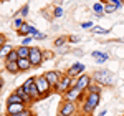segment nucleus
<instances>
[{"label":"nucleus","instance_id":"obj_1","mask_svg":"<svg viewBox=\"0 0 124 116\" xmlns=\"http://www.w3.org/2000/svg\"><path fill=\"white\" fill-rule=\"evenodd\" d=\"M99 101H101V95L99 93H86L85 103H83V108H81L83 109V115L85 116L93 115V111L99 105Z\"/></svg>","mask_w":124,"mask_h":116},{"label":"nucleus","instance_id":"obj_2","mask_svg":"<svg viewBox=\"0 0 124 116\" xmlns=\"http://www.w3.org/2000/svg\"><path fill=\"white\" fill-rule=\"evenodd\" d=\"M93 81L99 83L101 86H111L114 85V75L109 70H98L93 75Z\"/></svg>","mask_w":124,"mask_h":116},{"label":"nucleus","instance_id":"obj_3","mask_svg":"<svg viewBox=\"0 0 124 116\" xmlns=\"http://www.w3.org/2000/svg\"><path fill=\"white\" fill-rule=\"evenodd\" d=\"M22 86H23V90H25V91H27V95L31 98V101H37V99H40V98H41V93H40L38 86H37L35 78H28V80H27Z\"/></svg>","mask_w":124,"mask_h":116},{"label":"nucleus","instance_id":"obj_4","mask_svg":"<svg viewBox=\"0 0 124 116\" xmlns=\"http://www.w3.org/2000/svg\"><path fill=\"white\" fill-rule=\"evenodd\" d=\"M28 60H30V63H31V66H40V65L43 63V60H45L41 48L31 47V48H30V58Z\"/></svg>","mask_w":124,"mask_h":116},{"label":"nucleus","instance_id":"obj_5","mask_svg":"<svg viewBox=\"0 0 124 116\" xmlns=\"http://www.w3.org/2000/svg\"><path fill=\"white\" fill-rule=\"evenodd\" d=\"M83 93H85V91H81L79 88L71 86V88L66 91V93L63 95V101H71V103H76L78 99L83 96Z\"/></svg>","mask_w":124,"mask_h":116},{"label":"nucleus","instance_id":"obj_6","mask_svg":"<svg viewBox=\"0 0 124 116\" xmlns=\"http://www.w3.org/2000/svg\"><path fill=\"white\" fill-rule=\"evenodd\" d=\"M35 81H37V86H38L40 93H41V96H46L48 93L53 90V88H51V85L48 83V80L45 78V75H40V76H37V78H35Z\"/></svg>","mask_w":124,"mask_h":116},{"label":"nucleus","instance_id":"obj_7","mask_svg":"<svg viewBox=\"0 0 124 116\" xmlns=\"http://www.w3.org/2000/svg\"><path fill=\"white\" fill-rule=\"evenodd\" d=\"M71 86H75V80L70 78L68 75H65V76H61V80H60V83H58V86H56V91L61 93V95H65Z\"/></svg>","mask_w":124,"mask_h":116},{"label":"nucleus","instance_id":"obj_8","mask_svg":"<svg viewBox=\"0 0 124 116\" xmlns=\"http://www.w3.org/2000/svg\"><path fill=\"white\" fill-rule=\"evenodd\" d=\"M58 113H61V115L65 116H73L76 113V103H71V101H61V105H60V111Z\"/></svg>","mask_w":124,"mask_h":116},{"label":"nucleus","instance_id":"obj_9","mask_svg":"<svg viewBox=\"0 0 124 116\" xmlns=\"http://www.w3.org/2000/svg\"><path fill=\"white\" fill-rule=\"evenodd\" d=\"M91 81H93V78L89 76V75H86V73H83V75H79V76L75 80V86L79 88L81 91H86Z\"/></svg>","mask_w":124,"mask_h":116},{"label":"nucleus","instance_id":"obj_10","mask_svg":"<svg viewBox=\"0 0 124 116\" xmlns=\"http://www.w3.org/2000/svg\"><path fill=\"white\" fill-rule=\"evenodd\" d=\"M43 75H45V78L48 80V83L51 85V88H55V90H56L58 83H60V80H61V73L56 71V70H50V71L43 73Z\"/></svg>","mask_w":124,"mask_h":116},{"label":"nucleus","instance_id":"obj_11","mask_svg":"<svg viewBox=\"0 0 124 116\" xmlns=\"http://www.w3.org/2000/svg\"><path fill=\"white\" fill-rule=\"evenodd\" d=\"M85 70H86V66L83 65V63H73V65H71V68L66 71V75L70 78H73V80H75V76L83 75V73H85Z\"/></svg>","mask_w":124,"mask_h":116},{"label":"nucleus","instance_id":"obj_12","mask_svg":"<svg viewBox=\"0 0 124 116\" xmlns=\"http://www.w3.org/2000/svg\"><path fill=\"white\" fill-rule=\"evenodd\" d=\"M27 109V105H22V103H12V105H7V116H12V115H18L22 111Z\"/></svg>","mask_w":124,"mask_h":116},{"label":"nucleus","instance_id":"obj_13","mask_svg":"<svg viewBox=\"0 0 124 116\" xmlns=\"http://www.w3.org/2000/svg\"><path fill=\"white\" fill-rule=\"evenodd\" d=\"M93 58H94V61L98 65H101V63H104L109 60V55L104 53V51H93Z\"/></svg>","mask_w":124,"mask_h":116},{"label":"nucleus","instance_id":"obj_14","mask_svg":"<svg viewBox=\"0 0 124 116\" xmlns=\"http://www.w3.org/2000/svg\"><path fill=\"white\" fill-rule=\"evenodd\" d=\"M12 103H22V105H27V101L20 96V95H17L15 91H13L12 95H8V98H7V105H12Z\"/></svg>","mask_w":124,"mask_h":116},{"label":"nucleus","instance_id":"obj_15","mask_svg":"<svg viewBox=\"0 0 124 116\" xmlns=\"http://www.w3.org/2000/svg\"><path fill=\"white\" fill-rule=\"evenodd\" d=\"M93 12L96 13V17H104V3L103 2H94L93 3Z\"/></svg>","mask_w":124,"mask_h":116},{"label":"nucleus","instance_id":"obj_16","mask_svg":"<svg viewBox=\"0 0 124 116\" xmlns=\"http://www.w3.org/2000/svg\"><path fill=\"white\" fill-rule=\"evenodd\" d=\"M101 91H103V86L99 83H96V81H91L88 90H86V93H99V95H101Z\"/></svg>","mask_w":124,"mask_h":116},{"label":"nucleus","instance_id":"obj_17","mask_svg":"<svg viewBox=\"0 0 124 116\" xmlns=\"http://www.w3.org/2000/svg\"><path fill=\"white\" fill-rule=\"evenodd\" d=\"M5 68L8 73H18L20 68H18V63L17 61H5Z\"/></svg>","mask_w":124,"mask_h":116},{"label":"nucleus","instance_id":"obj_18","mask_svg":"<svg viewBox=\"0 0 124 116\" xmlns=\"http://www.w3.org/2000/svg\"><path fill=\"white\" fill-rule=\"evenodd\" d=\"M30 48H31V47H23V45H20L18 48H17L18 57L20 58H30Z\"/></svg>","mask_w":124,"mask_h":116},{"label":"nucleus","instance_id":"obj_19","mask_svg":"<svg viewBox=\"0 0 124 116\" xmlns=\"http://www.w3.org/2000/svg\"><path fill=\"white\" fill-rule=\"evenodd\" d=\"M17 63H18L20 71H27V70H28V68L31 66V63H30V60H28V58H20Z\"/></svg>","mask_w":124,"mask_h":116},{"label":"nucleus","instance_id":"obj_20","mask_svg":"<svg viewBox=\"0 0 124 116\" xmlns=\"http://www.w3.org/2000/svg\"><path fill=\"white\" fill-rule=\"evenodd\" d=\"M30 30H31V25L23 23V25H22V28L17 30V33H18L20 37H28V35H30Z\"/></svg>","mask_w":124,"mask_h":116},{"label":"nucleus","instance_id":"obj_21","mask_svg":"<svg viewBox=\"0 0 124 116\" xmlns=\"http://www.w3.org/2000/svg\"><path fill=\"white\" fill-rule=\"evenodd\" d=\"M15 93H17V95H20V96L23 98V99H25L27 103H31V98H30L28 95H27V91L23 90V86H18L17 90H15Z\"/></svg>","mask_w":124,"mask_h":116},{"label":"nucleus","instance_id":"obj_22","mask_svg":"<svg viewBox=\"0 0 124 116\" xmlns=\"http://www.w3.org/2000/svg\"><path fill=\"white\" fill-rule=\"evenodd\" d=\"M119 8L116 3H111V2H106L104 3V13H113V12H116V10Z\"/></svg>","mask_w":124,"mask_h":116},{"label":"nucleus","instance_id":"obj_23","mask_svg":"<svg viewBox=\"0 0 124 116\" xmlns=\"http://www.w3.org/2000/svg\"><path fill=\"white\" fill-rule=\"evenodd\" d=\"M28 12H30V5H23V7L17 12V17H18V18H25V17L28 15Z\"/></svg>","mask_w":124,"mask_h":116},{"label":"nucleus","instance_id":"obj_24","mask_svg":"<svg viewBox=\"0 0 124 116\" xmlns=\"http://www.w3.org/2000/svg\"><path fill=\"white\" fill-rule=\"evenodd\" d=\"M18 60H20V57H18V53H17L15 48L12 50L8 55H7V58H5V61H18Z\"/></svg>","mask_w":124,"mask_h":116},{"label":"nucleus","instance_id":"obj_25","mask_svg":"<svg viewBox=\"0 0 124 116\" xmlns=\"http://www.w3.org/2000/svg\"><path fill=\"white\" fill-rule=\"evenodd\" d=\"M91 30H93V33H99V35H108L111 28H103V27H99V25H94V27H93Z\"/></svg>","mask_w":124,"mask_h":116},{"label":"nucleus","instance_id":"obj_26","mask_svg":"<svg viewBox=\"0 0 124 116\" xmlns=\"http://www.w3.org/2000/svg\"><path fill=\"white\" fill-rule=\"evenodd\" d=\"M12 50H13V48H12L10 45H7V43H5L3 47H0V57H2V58H7V55H8Z\"/></svg>","mask_w":124,"mask_h":116},{"label":"nucleus","instance_id":"obj_27","mask_svg":"<svg viewBox=\"0 0 124 116\" xmlns=\"http://www.w3.org/2000/svg\"><path fill=\"white\" fill-rule=\"evenodd\" d=\"M66 41H68V37H58V38L55 40V47H63Z\"/></svg>","mask_w":124,"mask_h":116},{"label":"nucleus","instance_id":"obj_28","mask_svg":"<svg viewBox=\"0 0 124 116\" xmlns=\"http://www.w3.org/2000/svg\"><path fill=\"white\" fill-rule=\"evenodd\" d=\"M23 23H25V22H23V18H18V17H17V18L13 20V27H15V30H20Z\"/></svg>","mask_w":124,"mask_h":116},{"label":"nucleus","instance_id":"obj_29","mask_svg":"<svg viewBox=\"0 0 124 116\" xmlns=\"http://www.w3.org/2000/svg\"><path fill=\"white\" fill-rule=\"evenodd\" d=\"M33 41V37L31 35H28V37H23V40H22V45L23 47H30V43Z\"/></svg>","mask_w":124,"mask_h":116},{"label":"nucleus","instance_id":"obj_30","mask_svg":"<svg viewBox=\"0 0 124 116\" xmlns=\"http://www.w3.org/2000/svg\"><path fill=\"white\" fill-rule=\"evenodd\" d=\"M53 15H55L56 18L63 17V10H61V7H55V10H53Z\"/></svg>","mask_w":124,"mask_h":116},{"label":"nucleus","instance_id":"obj_31","mask_svg":"<svg viewBox=\"0 0 124 116\" xmlns=\"http://www.w3.org/2000/svg\"><path fill=\"white\" fill-rule=\"evenodd\" d=\"M94 25H93V22H83L81 23V28H93Z\"/></svg>","mask_w":124,"mask_h":116},{"label":"nucleus","instance_id":"obj_32","mask_svg":"<svg viewBox=\"0 0 124 116\" xmlns=\"http://www.w3.org/2000/svg\"><path fill=\"white\" fill-rule=\"evenodd\" d=\"M12 116H33V115H31L30 109H25V111H22V113H18V115H12Z\"/></svg>","mask_w":124,"mask_h":116},{"label":"nucleus","instance_id":"obj_33","mask_svg":"<svg viewBox=\"0 0 124 116\" xmlns=\"http://www.w3.org/2000/svg\"><path fill=\"white\" fill-rule=\"evenodd\" d=\"M70 41H73V43H76V41H79V37H78V35H70Z\"/></svg>","mask_w":124,"mask_h":116},{"label":"nucleus","instance_id":"obj_34","mask_svg":"<svg viewBox=\"0 0 124 116\" xmlns=\"http://www.w3.org/2000/svg\"><path fill=\"white\" fill-rule=\"evenodd\" d=\"M35 38H37V40H45V38H46V35L40 32V33H38V35H37V37H35Z\"/></svg>","mask_w":124,"mask_h":116},{"label":"nucleus","instance_id":"obj_35","mask_svg":"<svg viewBox=\"0 0 124 116\" xmlns=\"http://www.w3.org/2000/svg\"><path fill=\"white\" fill-rule=\"evenodd\" d=\"M108 2H111V3H116L117 7H121V3H123V0H108Z\"/></svg>","mask_w":124,"mask_h":116},{"label":"nucleus","instance_id":"obj_36","mask_svg":"<svg viewBox=\"0 0 124 116\" xmlns=\"http://www.w3.org/2000/svg\"><path fill=\"white\" fill-rule=\"evenodd\" d=\"M45 55V58H51V51H46V53H43Z\"/></svg>","mask_w":124,"mask_h":116},{"label":"nucleus","instance_id":"obj_37","mask_svg":"<svg viewBox=\"0 0 124 116\" xmlns=\"http://www.w3.org/2000/svg\"><path fill=\"white\" fill-rule=\"evenodd\" d=\"M106 113H108V111L104 109V111H101V113H99V116H106Z\"/></svg>","mask_w":124,"mask_h":116},{"label":"nucleus","instance_id":"obj_38","mask_svg":"<svg viewBox=\"0 0 124 116\" xmlns=\"http://www.w3.org/2000/svg\"><path fill=\"white\" fill-rule=\"evenodd\" d=\"M2 86H3V80L0 78V90H2Z\"/></svg>","mask_w":124,"mask_h":116},{"label":"nucleus","instance_id":"obj_39","mask_svg":"<svg viewBox=\"0 0 124 116\" xmlns=\"http://www.w3.org/2000/svg\"><path fill=\"white\" fill-rule=\"evenodd\" d=\"M56 116H65V115H61V113H58V115Z\"/></svg>","mask_w":124,"mask_h":116},{"label":"nucleus","instance_id":"obj_40","mask_svg":"<svg viewBox=\"0 0 124 116\" xmlns=\"http://www.w3.org/2000/svg\"><path fill=\"white\" fill-rule=\"evenodd\" d=\"M123 3H124V0H123Z\"/></svg>","mask_w":124,"mask_h":116},{"label":"nucleus","instance_id":"obj_41","mask_svg":"<svg viewBox=\"0 0 124 116\" xmlns=\"http://www.w3.org/2000/svg\"><path fill=\"white\" fill-rule=\"evenodd\" d=\"M123 41H124V38H123Z\"/></svg>","mask_w":124,"mask_h":116},{"label":"nucleus","instance_id":"obj_42","mask_svg":"<svg viewBox=\"0 0 124 116\" xmlns=\"http://www.w3.org/2000/svg\"><path fill=\"white\" fill-rule=\"evenodd\" d=\"M2 2H3V0H2Z\"/></svg>","mask_w":124,"mask_h":116}]
</instances>
